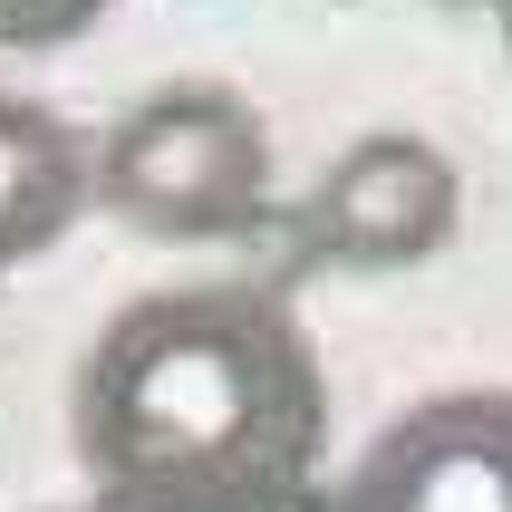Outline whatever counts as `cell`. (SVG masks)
<instances>
[{
  "mask_svg": "<svg viewBox=\"0 0 512 512\" xmlns=\"http://www.w3.org/2000/svg\"><path fill=\"white\" fill-rule=\"evenodd\" d=\"M319 512H512V387H435L368 435Z\"/></svg>",
  "mask_w": 512,
  "mask_h": 512,
  "instance_id": "3",
  "label": "cell"
},
{
  "mask_svg": "<svg viewBox=\"0 0 512 512\" xmlns=\"http://www.w3.org/2000/svg\"><path fill=\"white\" fill-rule=\"evenodd\" d=\"M97 203V155L39 97H0V271H20Z\"/></svg>",
  "mask_w": 512,
  "mask_h": 512,
  "instance_id": "5",
  "label": "cell"
},
{
  "mask_svg": "<svg viewBox=\"0 0 512 512\" xmlns=\"http://www.w3.org/2000/svg\"><path fill=\"white\" fill-rule=\"evenodd\" d=\"M107 20V0H0V49H68Z\"/></svg>",
  "mask_w": 512,
  "mask_h": 512,
  "instance_id": "6",
  "label": "cell"
},
{
  "mask_svg": "<svg viewBox=\"0 0 512 512\" xmlns=\"http://www.w3.org/2000/svg\"><path fill=\"white\" fill-rule=\"evenodd\" d=\"M87 512H319L329 368L271 290H145L68 377Z\"/></svg>",
  "mask_w": 512,
  "mask_h": 512,
  "instance_id": "1",
  "label": "cell"
},
{
  "mask_svg": "<svg viewBox=\"0 0 512 512\" xmlns=\"http://www.w3.org/2000/svg\"><path fill=\"white\" fill-rule=\"evenodd\" d=\"M97 203L155 242H232L271 203V126L242 87L174 78L97 136Z\"/></svg>",
  "mask_w": 512,
  "mask_h": 512,
  "instance_id": "2",
  "label": "cell"
},
{
  "mask_svg": "<svg viewBox=\"0 0 512 512\" xmlns=\"http://www.w3.org/2000/svg\"><path fill=\"white\" fill-rule=\"evenodd\" d=\"M464 213V174L435 136H406V126H377L319 174L310 194V242L319 261L339 271H416L455 242Z\"/></svg>",
  "mask_w": 512,
  "mask_h": 512,
  "instance_id": "4",
  "label": "cell"
}]
</instances>
